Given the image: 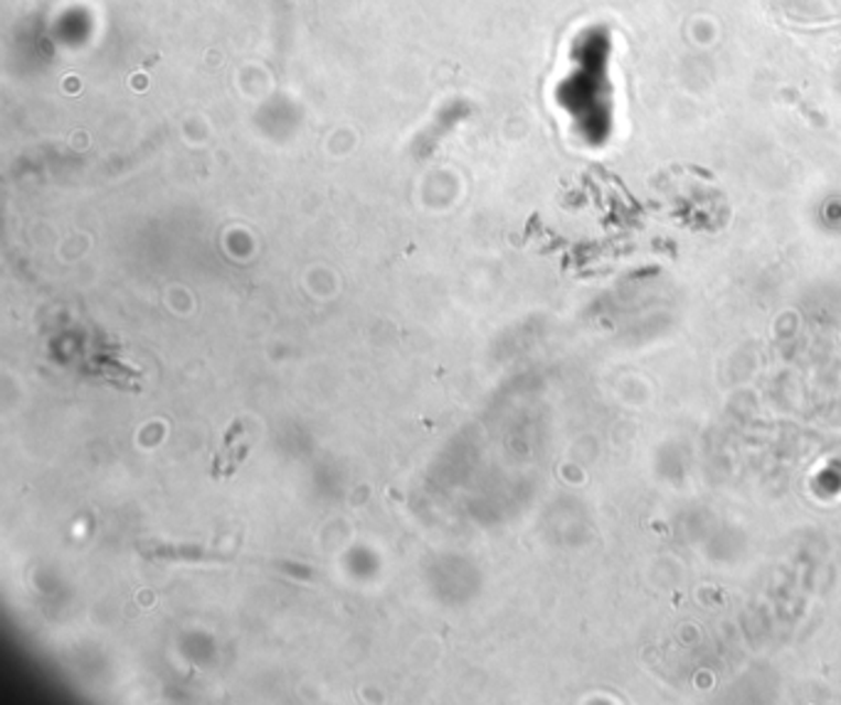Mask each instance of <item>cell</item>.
Here are the masks:
<instances>
[{
  "label": "cell",
  "instance_id": "cell-1",
  "mask_svg": "<svg viewBox=\"0 0 841 705\" xmlns=\"http://www.w3.org/2000/svg\"><path fill=\"white\" fill-rule=\"evenodd\" d=\"M249 447H252V437H249V432H247V422H242V420L233 422V427L227 430L220 449L215 452V459L211 466L213 479L215 481L233 479L237 469H240V464L245 462Z\"/></svg>",
  "mask_w": 841,
  "mask_h": 705
},
{
  "label": "cell",
  "instance_id": "cell-2",
  "mask_svg": "<svg viewBox=\"0 0 841 705\" xmlns=\"http://www.w3.org/2000/svg\"><path fill=\"white\" fill-rule=\"evenodd\" d=\"M139 551L149 560H215L213 553L203 551L198 545H173V543H141Z\"/></svg>",
  "mask_w": 841,
  "mask_h": 705
}]
</instances>
